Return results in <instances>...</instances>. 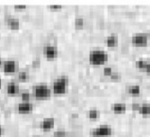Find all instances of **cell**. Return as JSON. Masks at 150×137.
Returning a JSON list of instances; mask_svg holds the SVG:
<instances>
[{
  "mask_svg": "<svg viewBox=\"0 0 150 137\" xmlns=\"http://www.w3.org/2000/svg\"><path fill=\"white\" fill-rule=\"evenodd\" d=\"M139 113L143 115H150V104H142L140 106Z\"/></svg>",
  "mask_w": 150,
  "mask_h": 137,
  "instance_id": "15",
  "label": "cell"
},
{
  "mask_svg": "<svg viewBox=\"0 0 150 137\" xmlns=\"http://www.w3.org/2000/svg\"><path fill=\"white\" fill-rule=\"evenodd\" d=\"M111 109H112L113 112L116 114H122L125 113L127 110V105L123 102H117V103H114L111 106Z\"/></svg>",
  "mask_w": 150,
  "mask_h": 137,
  "instance_id": "11",
  "label": "cell"
},
{
  "mask_svg": "<svg viewBox=\"0 0 150 137\" xmlns=\"http://www.w3.org/2000/svg\"><path fill=\"white\" fill-rule=\"evenodd\" d=\"M18 70V63L15 60H7L3 64V71L6 73H13Z\"/></svg>",
  "mask_w": 150,
  "mask_h": 137,
  "instance_id": "6",
  "label": "cell"
},
{
  "mask_svg": "<svg viewBox=\"0 0 150 137\" xmlns=\"http://www.w3.org/2000/svg\"><path fill=\"white\" fill-rule=\"evenodd\" d=\"M110 78L112 80H118L120 78V74L118 73V72H112L110 75Z\"/></svg>",
  "mask_w": 150,
  "mask_h": 137,
  "instance_id": "23",
  "label": "cell"
},
{
  "mask_svg": "<svg viewBox=\"0 0 150 137\" xmlns=\"http://www.w3.org/2000/svg\"><path fill=\"white\" fill-rule=\"evenodd\" d=\"M33 110V105L30 102H21V103L18 104V112L21 114H28L32 112Z\"/></svg>",
  "mask_w": 150,
  "mask_h": 137,
  "instance_id": "9",
  "label": "cell"
},
{
  "mask_svg": "<svg viewBox=\"0 0 150 137\" xmlns=\"http://www.w3.org/2000/svg\"><path fill=\"white\" fill-rule=\"evenodd\" d=\"M89 117L91 119H96V118H99L100 117V112L96 109H91L89 111L88 113Z\"/></svg>",
  "mask_w": 150,
  "mask_h": 137,
  "instance_id": "17",
  "label": "cell"
},
{
  "mask_svg": "<svg viewBox=\"0 0 150 137\" xmlns=\"http://www.w3.org/2000/svg\"><path fill=\"white\" fill-rule=\"evenodd\" d=\"M21 98H22L23 101L25 102H28L29 99H30V94H29L28 91H24L21 94Z\"/></svg>",
  "mask_w": 150,
  "mask_h": 137,
  "instance_id": "20",
  "label": "cell"
},
{
  "mask_svg": "<svg viewBox=\"0 0 150 137\" xmlns=\"http://www.w3.org/2000/svg\"><path fill=\"white\" fill-rule=\"evenodd\" d=\"M75 24L76 27H82L83 24H84V20L83 18H81V17H78V18H76L75 20Z\"/></svg>",
  "mask_w": 150,
  "mask_h": 137,
  "instance_id": "21",
  "label": "cell"
},
{
  "mask_svg": "<svg viewBox=\"0 0 150 137\" xmlns=\"http://www.w3.org/2000/svg\"><path fill=\"white\" fill-rule=\"evenodd\" d=\"M20 89H19V85L14 82H11L8 83L7 85V93L8 95H15V94L19 93Z\"/></svg>",
  "mask_w": 150,
  "mask_h": 137,
  "instance_id": "10",
  "label": "cell"
},
{
  "mask_svg": "<svg viewBox=\"0 0 150 137\" xmlns=\"http://www.w3.org/2000/svg\"><path fill=\"white\" fill-rule=\"evenodd\" d=\"M111 73H112V70H111V68H104V74L105 75H107V76H110L111 75Z\"/></svg>",
  "mask_w": 150,
  "mask_h": 137,
  "instance_id": "22",
  "label": "cell"
},
{
  "mask_svg": "<svg viewBox=\"0 0 150 137\" xmlns=\"http://www.w3.org/2000/svg\"><path fill=\"white\" fill-rule=\"evenodd\" d=\"M91 137H110L112 134V128L110 125H100L90 132Z\"/></svg>",
  "mask_w": 150,
  "mask_h": 137,
  "instance_id": "4",
  "label": "cell"
},
{
  "mask_svg": "<svg viewBox=\"0 0 150 137\" xmlns=\"http://www.w3.org/2000/svg\"><path fill=\"white\" fill-rule=\"evenodd\" d=\"M32 93L37 99H48L51 96V89L46 85H37L32 87Z\"/></svg>",
  "mask_w": 150,
  "mask_h": 137,
  "instance_id": "2",
  "label": "cell"
},
{
  "mask_svg": "<svg viewBox=\"0 0 150 137\" xmlns=\"http://www.w3.org/2000/svg\"><path fill=\"white\" fill-rule=\"evenodd\" d=\"M53 137H66V131L63 130L56 131L53 134Z\"/></svg>",
  "mask_w": 150,
  "mask_h": 137,
  "instance_id": "19",
  "label": "cell"
},
{
  "mask_svg": "<svg viewBox=\"0 0 150 137\" xmlns=\"http://www.w3.org/2000/svg\"><path fill=\"white\" fill-rule=\"evenodd\" d=\"M14 8H15V10H25V5H15L14 6Z\"/></svg>",
  "mask_w": 150,
  "mask_h": 137,
  "instance_id": "25",
  "label": "cell"
},
{
  "mask_svg": "<svg viewBox=\"0 0 150 137\" xmlns=\"http://www.w3.org/2000/svg\"><path fill=\"white\" fill-rule=\"evenodd\" d=\"M28 77H29V74L28 73L27 71H21V72H19V74H18V78H19V80H21V81H25V80H28Z\"/></svg>",
  "mask_w": 150,
  "mask_h": 137,
  "instance_id": "18",
  "label": "cell"
},
{
  "mask_svg": "<svg viewBox=\"0 0 150 137\" xmlns=\"http://www.w3.org/2000/svg\"><path fill=\"white\" fill-rule=\"evenodd\" d=\"M148 62L149 61L144 60V59H138V60L136 61L135 65H136V68H139V70H145Z\"/></svg>",
  "mask_w": 150,
  "mask_h": 137,
  "instance_id": "16",
  "label": "cell"
},
{
  "mask_svg": "<svg viewBox=\"0 0 150 137\" xmlns=\"http://www.w3.org/2000/svg\"><path fill=\"white\" fill-rule=\"evenodd\" d=\"M127 91L128 94H130V95L136 96V95H139V94H140L141 88H140L139 85H129V87L127 88Z\"/></svg>",
  "mask_w": 150,
  "mask_h": 137,
  "instance_id": "14",
  "label": "cell"
},
{
  "mask_svg": "<svg viewBox=\"0 0 150 137\" xmlns=\"http://www.w3.org/2000/svg\"><path fill=\"white\" fill-rule=\"evenodd\" d=\"M67 84H68V79L66 77L62 76L59 78L55 79L52 85V90L54 94H63L65 93L66 88H67Z\"/></svg>",
  "mask_w": 150,
  "mask_h": 137,
  "instance_id": "3",
  "label": "cell"
},
{
  "mask_svg": "<svg viewBox=\"0 0 150 137\" xmlns=\"http://www.w3.org/2000/svg\"><path fill=\"white\" fill-rule=\"evenodd\" d=\"M147 36H148V38H150V33H147Z\"/></svg>",
  "mask_w": 150,
  "mask_h": 137,
  "instance_id": "28",
  "label": "cell"
},
{
  "mask_svg": "<svg viewBox=\"0 0 150 137\" xmlns=\"http://www.w3.org/2000/svg\"><path fill=\"white\" fill-rule=\"evenodd\" d=\"M49 8L51 10H59V8H62V6L61 5H52V6H48Z\"/></svg>",
  "mask_w": 150,
  "mask_h": 137,
  "instance_id": "24",
  "label": "cell"
},
{
  "mask_svg": "<svg viewBox=\"0 0 150 137\" xmlns=\"http://www.w3.org/2000/svg\"><path fill=\"white\" fill-rule=\"evenodd\" d=\"M45 55L49 59H54L58 57V50L53 45H46L45 47Z\"/></svg>",
  "mask_w": 150,
  "mask_h": 137,
  "instance_id": "8",
  "label": "cell"
},
{
  "mask_svg": "<svg viewBox=\"0 0 150 137\" xmlns=\"http://www.w3.org/2000/svg\"><path fill=\"white\" fill-rule=\"evenodd\" d=\"M106 43L109 47H115L118 44V37L116 35H110L107 37Z\"/></svg>",
  "mask_w": 150,
  "mask_h": 137,
  "instance_id": "13",
  "label": "cell"
},
{
  "mask_svg": "<svg viewBox=\"0 0 150 137\" xmlns=\"http://www.w3.org/2000/svg\"><path fill=\"white\" fill-rule=\"evenodd\" d=\"M40 128L44 131H48L53 129L55 126V119L52 117H48V118H45L40 122Z\"/></svg>",
  "mask_w": 150,
  "mask_h": 137,
  "instance_id": "7",
  "label": "cell"
},
{
  "mask_svg": "<svg viewBox=\"0 0 150 137\" xmlns=\"http://www.w3.org/2000/svg\"><path fill=\"white\" fill-rule=\"evenodd\" d=\"M148 36L147 34L144 33H138L132 36L131 42L135 46H145L148 43Z\"/></svg>",
  "mask_w": 150,
  "mask_h": 137,
  "instance_id": "5",
  "label": "cell"
},
{
  "mask_svg": "<svg viewBox=\"0 0 150 137\" xmlns=\"http://www.w3.org/2000/svg\"><path fill=\"white\" fill-rule=\"evenodd\" d=\"M109 55L104 50H93L89 55V62L92 65H102L108 61Z\"/></svg>",
  "mask_w": 150,
  "mask_h": 137,
  "instance_id": "1",
  "label": "cell"
},
{
  "mask_svg": "<svg viewBox=\"0 0 150 137\" xmlns=\"http://www.w3.org/2000/svg\"><path fill=\"white\" fill-rule=\"evenodd\" d=\"M7 24L8 25V27H11V29H18L20 27V22L17 18L10 17V18L7 19Z\"/></svg>",
  "mask_w": 150,
  "mask_h": 137,
  "instance_id": "12",
  "label": "cell"
},
{
  "mask_svg": "<svg viewBox=\"0 0 150 137\" xmlns=\"http://www.w3.org/2000/svg\"><path fill=\"white\" fill-rule=\"evenodd\" d=\"M140 104H138V103H134L133 105H132V109L133 110H137V111H139V109H140Z\"/></svg>",
  "mask_w": 150,
  "mask_h": 137,
  "instance_id": "26",
  "label": "cell"
},
{
  "mask_svg": "<svg viewBox=\"0 0 150 137\" xmlns=\"http://www.w3.org/2000/svg\"><path fill=\"white\" fill-rule=\"evenodd\" d=\"M144 71H145V72H146V73L150 74V62H148L147 66H146V68H145Z\"/></svg>",
  "mask_w": 150,
  "mask_h": 137,
  "instance_id": "27",
  "label": "cell"
}]
</instances>
